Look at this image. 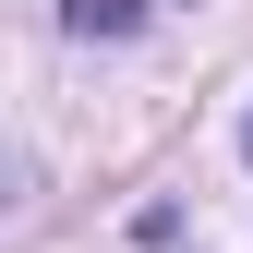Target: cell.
Returning <instances> with one entry per match:
<instances>
[{"label": "cell", "instance_id": "cell-1", "mask_svg": "<svg viewBox=\"0 0 253 253\" xmlns=\"http://www.w3.org/2000/svg\"><path fill=\"white\" fill-rule=\"evenodd\" d=\"M145 12H157V0H60V24H73V37H133Z\"/></svg>", "mask_w": 253, "mask_h": 253}, {"label": "cell", "instance_id": "cell-2", "mask_svg": "<svg viewBox=\"0 0 253 253\" xmlns=\"http://www.w3.org/2000/svg\"><path fill=\"white\" fill-rule=\"evenodd\" d=\"M0 217H12V169H0Z\"/></svg>", "mask_w": 253, "mask_h": 253}, {"label": "cell", "instance_id": "cell-3", "mask_svg": "<svg viewBox=\"0 0 253 253\" xmlns=\"http://www.w3.org/2000/svg\"><path fill=\"white\" fill-rule=\"evenodd\" d=\"M241 145H253V133H241Z\"/></svg>", "mask_w": 253, "mask_h": 253}]
</instances>
